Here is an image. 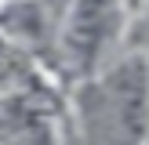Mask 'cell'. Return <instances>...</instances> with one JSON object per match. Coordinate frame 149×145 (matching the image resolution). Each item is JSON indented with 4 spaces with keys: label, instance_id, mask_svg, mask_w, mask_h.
<instances>
[{
    "label": "cell",
    "instance_id": "obj_2",
    "mask_svg": "<svg viewBox=\"0 0 149 145\" xmlns=\"http://www.w3.org/2000/svg\"><path fill=\"white\" fill-rule=\"evenodd\" d=\"M113 22V0H77L65 22V51L77 65H91Z\"/></svg>",
    "mask_w": 149,
    "mask_h": 145
},
{
    "label": "cell",
    "instance_id": "obj_1",
    "mask_svg": "<svg viewBox=\"0 0 149 145\" xmlns=\"http://www.w3.org/2000/svg\"><path fill=\"white\" fill-rule=\"evenodd\" d=\"M109 109L127 142H138L149 116V80L142 58H131L109 76Z\"/></svg>",
    "mask_w": 149,
    "mask_h": 145
}]
</instances>
